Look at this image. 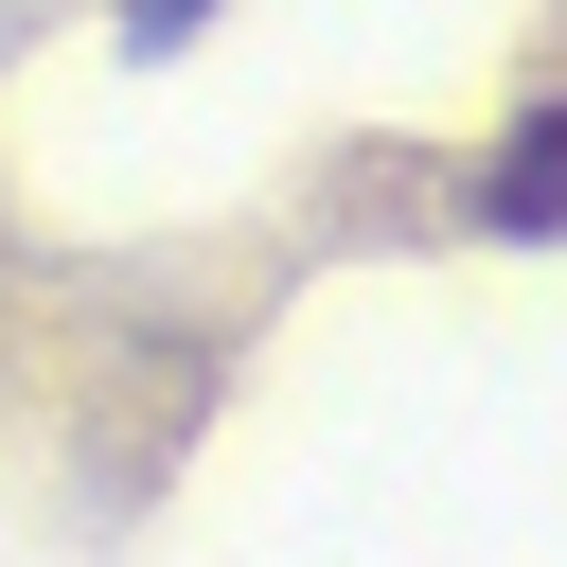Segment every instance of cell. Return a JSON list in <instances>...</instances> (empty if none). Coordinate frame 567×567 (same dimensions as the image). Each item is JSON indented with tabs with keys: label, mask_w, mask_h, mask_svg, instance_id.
<instances>
[{
	"label": "cell",
	"mask_w": 567,
	"mask_h": 567,
	"mask_svg": "<svg viewBox=\"0 0 567 567\" xmlns=\"http://www.w3.org/2000/svg\"><path fill=\"white\" fill-rule=\"evenodd\" d=\"M496 230H549V124H514V159H496Z\"/></svg>",
	"instance_id": "cell-1"
}]
</instances>
